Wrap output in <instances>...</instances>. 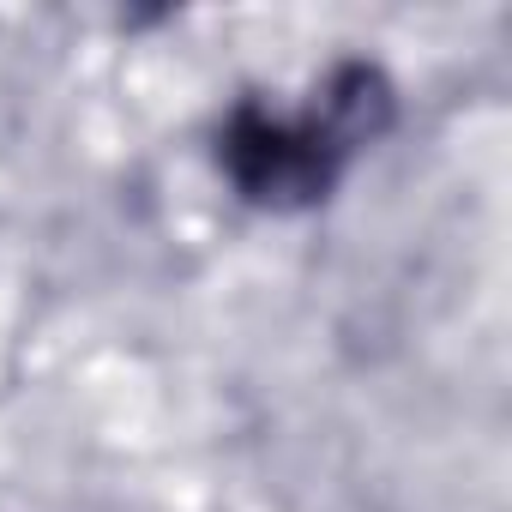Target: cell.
Listing matches in <instances>:
<instances>
[{"instance_id": "cell-1", "label": "cell", "mask_w": 512, "mask_h": 512, "mask_svg": "<svg viewBox=\"0 0 512 512\" xmlns=\"http://www.w3.org/2000/svg\"><path fill=\"white\" fill-rule=\"evenodd\" d=\"M229 163L241 175V187H253L260 199H284V193H308L326 181V151L314 139H296L272 121H241L229 133Z\"/></svg>"}]
</instances>
